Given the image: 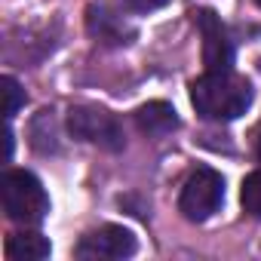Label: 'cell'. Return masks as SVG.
Wrapping results in <instances>:
<instances>
[{
    "label": "cell",
    "mask_w": 261,
    "mask_h": 261,
    "mask_svg": "<svg viewBox=\"0 0 261 261\" xmlns=\"http://www.w3.org/2000/svg\"><path fill=\"white\" fill-rule=\"evenodd\" d=\"M191 101L200 117L230 123L252 105V86L233 71H206L191 83Z\"/></svg>",
    "instance_id": "6da1fadb"
},
{
    "label": "cell",
    "mask_w": 261,
    "mask_h": 261,
    "mask_svg": "<svg viewBox=\"0 0 261 261\" xmlns=\"http://www.w3.org/2000/svg\"><path fill=\"white\" fill-rule=\"evenodd\" d=\"M0 200L7 218L19 224H40L49 212V197L40 178L28 169H7L0 178Z\"/></svg>",
    "instance_id": "7a4b0ae2"
},
{
    "label": "cell",
    "mask_w": 261,
    "mask_h": 261,
    "mask_svg": "<svg viewBox=\"0 0 261 261\" xmlns=\"http://www.w3.org/2000/svg\"><path fill=\"white\" fill-rule=\"evenodd\" d=\"M68 129L71 136L89 145H98L105 151H123L126 148V133L120 120L105 111V108H92V105H77L68 111Z\"/></svg>",
    "instance_id": "3957f363"
},
{
    "label": "cell",
    "mask_w": 261,
    "mask_h": 261,
    "mask_svg": "<svg viewBox=\"0 0 261 261\" xmlns=\"http://www.w3.org/2000/svg\"><path fill=\"white\" fill-rule=\"evenodd\" d=\"M224 203V178L221 172L209 169V166H200L188 175L185 188H181V197H178V209L188 221H206L212 218Z\"/></svg>",
    "instance_id": "277c9868"
},
{
    "label": "cell",
    "mask_w": 261,
    "mask_h": 261,
    "mask_svg": "<svg viewBox=\"0 0 261 261\" xmlns=\"http://www.w3.org/2000/svg\"><path fill=\"white\" fill-rule=\"evenodd\" d=\"M136 249H139V243H136V233L133 230H126L120 224H101L98 230H89L77 243L74 255L83 258V261H98V258L117 261V258L136 255Z\"/></svg>",
    "instance_id": "5b68a950"
},
{
    "label": "cell",
    "mask_w": 261,
    "mask_h": 261,
    "mask_svg": "<svg viewBox=\"0 0 261 261\" xmlns=\"http://www.w3.org/2000/svg\"><path fill=\"white\" fill-rule=\"evenodd\" d=\"M197 31L203 37V65L206 71H230L233 65V43L227 37V28L218 13L212 10H197L194 13Z\"/></svg>",
    "instance_id": "8992f818"
},
{
    "label": "cell",
    "mask_w": 261,
    "mask_h": 261,
    "mask_svg": "<svg viewBox=\"0 0 261 261\" xmlns=\"http://www.w3.org/2000/svg\"><path fill=\"white\" fill-rule=\"evenodd\" d=\"M86 31L108 46H126L136 40V28L105 4H92L86 10Z\"/></svg>",
    "instance_id": "52a82bcc"
},
{
    "label": "cell",
    "mask_w": 261,
    "mask_h": 261,
    "mask_svg": "<svg viewBox=\"0 0 261 261\" xmlns=\"http://www.w3.org/2000/svg\"><path fill=\"white\" fill-rule=\"evenodd\" d=\"M136 123L148 139H163L178 129V114L169 101H148L136 111Z\"/></svg>",
    "instance_id": "ba28073f"
},
{
    "label": "cell",
    "mask_w": 261,
    "mask_h": 261,
    "mask_svg": "<svg viewBox=\"0 0 261 261\" xmlns=\"http://www.w3.org/2000/svg\"><path fill=\"white\" fill-rule=\"evenodd\" d=\"M49 252H53L49 240L37 230L10 233V240H7V258L10 261H43V258H49Z\"/></svg>",
    "instance_id": "9c48e42d"
},
{
    "label": "cell",
    "mask_w": 261,
    "mask_h": 261,
    "mask_svg": "<svg viewBox=\"0 0 261 261\" xmlns=\"http://www.w3.org/2000/svg\"><path fill=\"white\" fill-rule=\"evenodd\" d=\"M31 145L40 151V154H49V151H59V129H56V117L53 111H40L31 123Z\"/></svg>",
    "instance_id": "30bf717a"
},
{
    "label": "cell",
    "mask_w": 261,
    "mask_h": 261,
    "mask_svg": "<svg viewBox=\"0 0 261 261\" xmlns=\"http://www.w3.org/2000/svg\"><path fill=\"white\" fill-rule=\"evenodd\" d=\"M240 203L246 209V215L252 218H261V169L249 172L243 178V188H240Z\"/></svg>",
    "instance_id": "8fae6325"
},
{
    "label": "cell",
    "mask_w": 261,
    "mask_h": 261,
    "mask_svg": "<svg viewBox=\"0 0 261 261\" xmlns=\"http://www.w3.org/2000/svg\"><path fill=\"white\" fill-rule=\"evenodd\" d=\"M0 86H4V114H7V120H13L16 114H19V108L25 105V89L19 86V80L16 77H0Z\"/></svg>",
    "instance_id": "7c38bea8"
},
{
    "label": "cell",
    "mask_w": 261,
    "mask_h": 261,
    "mask_svg": "<svg viewBox=\"0 0 261 261\" xmlns=\"http://www.w3.org/2000/svg\"><path fill=\"white\" fill-rule=\"evenodd\" d=\"M120 4L133 13H154V10L166 7V0H120Z\"/></svg>",
    "instance_id": "4fadbf2b"
},
{
    "label": "cell",
    "mask_w": 261,
    "mask_h": 261,
    "mask_svg": "<svg viewBox=\"0 0 261 261\" xmlns=\"http://www.w3.org/2000/svg\"><path fill=\"white\" fill-rule=\"evenodd\" d=\"M258 160H261V136H258Z\"/></svg>",
    "instance_id": "5bb4252c"
},
{
    "label": "cell",
    "mask_w": 261,
    "mask_h": 261,
    "mask_svg": "<svg viewBox=\"0 0 261 261\" xmlns=\"http://www.w3.org/2000/svg\"><path fill=\"white\" fill-rule=\"evenodd\" d=\"M255 4H258V7H261V0H255Z\"/></svg>",
    "instance_id": "9a60e30c"
}]
</instances>
